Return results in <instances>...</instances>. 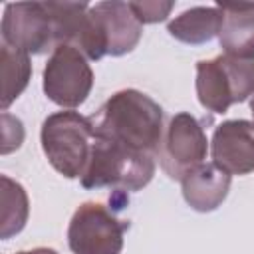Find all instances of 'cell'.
I'll list each match as a JSON object with an SVG mask.
<instances>
[{
    "label": "cell",
    "mask_w": 254,
    "mask_h": 254,
    "mask_svg": "<svg viewBox=\"0 0 254 254\" xmlns=\"http://www.w3.org/2000/svg\"><path fill=\"white\" fill-rule=\"evenodd\" d=\"M0 238L8 240L20 234L30 216V200L26 189L10 179L8 175L0 177Z\"/></svg>",
    "instance_id": "cell-14"
},
{
    "label": "cell",
    "mask_w": 254,
    "mask_h": 254,
    "mask_svg": "<svg viewBox=\"0 0 254 254\" xmlns=\"http://www.w3.org/2000/svg\"><path fill=\"white\" fill-rule=\"evenodd\" d=\"M250 113H252V117H254V95H252V99H250ZM254 123V121H252Z\"/></svg>",
    "instance_id": "cell-19"
},
{
    "label": "cell",
    "mask_w": 254,
    "mask_h": 254,
    "mask_svg": "<svg viewBox=\"0 0 254 254\" xmlns=\"http://www.w3.org/2000/svg\"><path fill=\"white\" fill-rule=\"evenodd\" d=\"M127 220L99 202H83L67 226V244L73 254H121Z\"/></svg>",
    "instance_id": "cell-7"
},
{
    "label": "cell",
    "mask_w": 254,
    "mask_h": 254,
    "mask_svg": "<svg viewBox=\"0 0 254 254\" xmlns=\"http://www.w3.org/2000/svg\"><path fill=\"white\" fill-rule=\"evenodd\" d=\"M224 18L218 34L226 56L254 60V2H218Z\"/></svg>",
    "instance_id": "cell-12"
},
{
    "label": "cell",
    "mask_w": 254,
    "mask_h": 254,
    "mask_svg": "<svg viewBox=\"0 0 254 254\" xmlns=\"http://www.w3.org/2000/svg\"><path fill=\"white\" fill-rule=\"evenodd\" d=\"M129 8L137 16L141 24H157L167 20L171 10L175 8V2L171 0H145V2H129Z\"/></svg>",
    "instance_id": "cell-16"
},
{
    "label": "cell",
    "mask_w": 254,
    "mask_h": 254,
    "mask_svg": "<svg viewBox=\"0 0 254 254\" xmlns=\"http://www.w3.org/2000/svg\"><path fill=\"white\" fill-rule=\"evenodd\" d=\"M143 36V24L137 20L129 2H97L89 6L85 34L79 52L87 60H101L103 56H123L137 48Z\"/></svg>",
    "instance_id": "cell-4"
},
{
    "label": "cell",
    "mask_w": 254,
    "mask_h": 254,
    "mask_svg": "<svg viewBox=\"0 0 254 254\" xmlns=\"http://www.w3.org/2000/svg\"><path fill=\"white\" fill-rule=\"evenodd\" d=\"M230 177L214 163H200L181 179L185 202L196 212L216 210L228 196Z\"/></svg>",
    "instance_id": "cell-11"
},
{
    "label": "cell",
    "mask_w": 254,
    "mask_h": 254,
    "mask_svg": "<svg viewBox=\"0 0 254 254\" xmlns=\"http://www.w3.org/2000/svg\"><path fill=\"white\" fill-rule=\"evenodd\" d=\"M24 135L26 133H24L22 121L12 113L2 111V149H0L2 155H8L20 149L24 143Z\"/></svg>",
    "instance_id": "cell-17"
},
{
    "label": "cell",
    "mask_w": 254,
    "mask_h": 254,
    "mask_svg": "<svg viewBox=\"0 0 254 254\" xmlns=\"http://www.w3.org/2000/svg\"><path fill=\"white\" fill-rule=\"evenodd\" d=\"M42 87L50 101L60 107H79L93 87L89 60L73 46H56L44 65Z\"/></svg>",
    "instance_id": "cell-6"
},
{
    "label": "cell",
    "mask_w": 254,
    "mask_h": 254,
    "mask_svg": "<svg viewBox=\"0 0 254 254\" xmlns=\"http://www.w3.org/2000/svg\"><path fill=\"white\" fill-rule=\"evenodd\" d=\"M155 169V155L95 137L87 167L79 181L85 189L107 187L121 192H135L151 183Z\"/></svg>",
    "instance_id": "cell-2"
},
{
    "label": "cell",
    "mask_w": 254,
    "mask_h": 254,
    "mask_svg": "<svg viewBox=\"0 0 254 254\" xmlns=\"http://www.w3.org/2000/svg\"><path fill=\"white\" fill-rule=\"evenodd\" d=\"M222 18L224 14L218 6H194L175 16L167 24V32L183 44L198 46L220 34Z\"/></svg>",
    "instance_id": "cell-13"
},
{
    "label": "cell",
    "mask_w": 254,
    "mask_h": 254,
    "mask_svg": "<svg viewBox=\"0 0 254 254\" xmlns=\"http://www.w3.org/2000/svg\"><path fill=\"white\" fill-rule=\"evenodd\" d=\"M0 30L2 44L26 54H44L56 48L54 20L46 2L6 4Z\"/></svg>",
    "instance_id": "cell-9"
},
{
    "label": "cell",
    "mask_w": 254,
    "mask_h": 254,
    "mask_svg": "<svg viewBox=\"0 0 254 254\" xmlns=\"http://www.w3.org/2000/svg\"><path fill=\"white\" fill-rule=\"evenodd\" d=\"M163 115V107L147 93L139 89H121L89 119L97 139L157 155L165 131Z\"/></svg>",
    "instance_id": "cell-1"
},
{
    "label": "cell",
    "mask_w": 254,
    "mask_h": 254,
    "mask_svg": "<svg viewBox=\"0 0 254 254\" xmlns=\"http://www.w3.org/2000/svg\"><path fill=\"white\" fill-rule=\"evenodd\" d=\"M196 95L204 109L226 113L254 95V60L216 56L196 64Z\"/></svg>",
    "instance_id": "cell-5"
},
{
    "label": "cell",
    "mask_w": 254,
    "mask_h": 254,
    "mask_svg": "<svg viewBox=\"0 0 254 254\" xmlns=\"http://www.w3.org/2000/svg\"><path fill=\"white\" fill-rule=\"evenodd\" d=\"M42 151L50 165L65 179H79L93 149L91 119L77 111H56L48 115L40 129Z\"/></svg>",
    "instance_id": "cell-3"
},
{
    "label": "cell",
    "mask_w": 254,
    "mask_h": 254,
    "mask_svg": "<svg viewBox=\"0 0 254 254\" xmlns=\"http://www.w3.org/2000/svg\"><path fill=\"white\" fill-rule=\"evenodd\" d=\"M212 163L228 175H248L254 171V123L228 119L216 125L210 141Z\"/></svg>",
    "instance_id": "cell-10"
},
{
    "label": "cell",
    "mask_w": 254,
    "mask_h": 254,
    "mask_svg": "<svg viewBox=\"0 0 254 254\" xmlns=\"http://www.w3.org/2000/svg\"><path fill=\"white\" fill-rule=\"evenodd\" d=\"M0 62H2V109L8 107L22 95L32 77L30 54L10 48L6 44L0 46Z\"/></svg>",
    "instance_id": "cell-15"
},
{
    "label": "cell",
    "mask_w": 254,
    "mask_h": 254,
    "mask_svg": "<svg viewBox=\"0 0 254 254\" xmlns=\"http://www.w3.org/2000/svg\"><path fill=\"white\" fill-rule=\"evenodd\" d=\"M16 254H58V250L48 248V246H38V248H32V250H20Z\"/></svg>",
    "instance_id": "cell-18"
},
{
    "label": "cell",
    "mask_w": 254,
    "mask_h": 254,
    "mask_svg": "<svg viewBox=\"0 0 254 254\" xmlns=\"http://www.w3.org/2000/svg\"><path fill=\"white\" fill-rule=\"evenodd\" d=\"M208 153V139L200 121L187 113H175L165 131L159 145V163L161 169L175 181H181L189 171L204 163Z\"/></svg>",
    "instance_id": "cell-8"
}]
</instances>
